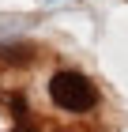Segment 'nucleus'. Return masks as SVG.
<instances>
[{
  "label": "nucleus",
  "instance_id": "1",
  "mask_svg": "<svg viewBox=\"0 0 128 132\" xmlns=\"http://www.w3.org/2000/svg\"><path fill=\"white\" fill-rule=\"evenodd\" d=\"M49 102L57 110H64V113H87V110L98 106V91H94V83L83 72L64 68V72H57L49 79Z\"/></svg>",
  "mask_w": 128,
  "mask_h": 132
}]
</instances>
